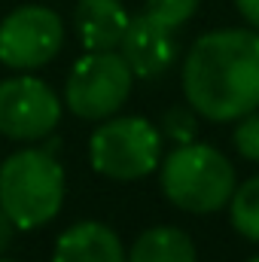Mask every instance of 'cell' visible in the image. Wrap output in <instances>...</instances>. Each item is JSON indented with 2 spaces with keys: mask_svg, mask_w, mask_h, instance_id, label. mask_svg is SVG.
<instances>
[{
  "mask_svg": "<svg viewBox=\"0 0 259 262\" xmlns=\"http://www.w3.org/2000/svg\"><path fill=\"white\" fill-rule=\"evenodd\" d=\"M162 134L168 137V140H174L177 146H183V143H192L195 134H198V113H195V107L189 104H177V107H168L165 110V116H162Z\"/></svg>",
  "mask_w": 259,
  "mask_h": 262,
  "instance_id": "13",
  "label": "cell"
},
{
  "mask_svg": "<svg viewBox=\"0 0 259 262\" xmlns=\"http://www.w3.org/2000/svg\"><path fill=\"white\" fill-rule=\"evenodd\" d=\"M61 119L58 95L37 76L0 82V134L12 140H43Z\"/></svg>",
  "mask_w": 259,
  "mask_h": 262,
  "instance_id": "7",
  "label": "cell"
},
{
  "mask_svg": "<svg viewBox=\"0 0 259 262\" xmlns=\"http://www.w3.org/2000/svg\"><path fill=\"white\" fill-rule=\"evenodd\" d=\"M162 192L186 213H217L235 195V168L207 143H183L162 162Z\"/></svg>",
  "mask_w": 259,
  "mask_h": 262,
  "instance_id": "3",
  "label": "cell"
},
{
  "mask_svg": "<svg viewBox=\"0 0 259 262\" xmlns=\"http://www.w3.org/2000/svg\"><path fill=\"white\" fill-rule=\"evenodd\" d=\"M201 0H146V15L171 31H177L180 25H186L195 15Z\"/></svg>",
  "mask_w": 259,
  "mask_h": 262,
  "instance_id": "14",
  "label": "cell"
},
{
  "mask_svg": "<svg viewBox=\"0 0 259 262\" xmlns=\"http://www.w3.org/2000/svg\"><path fill=\"white\" fill-rule=\"evenodd\" d=\"M186 104L210 122H235L259 110V31L220 28L201 34L183 61Z\"/></svg>",
  "mask_w": 259,
  "mask_h": 262,
  "instance_id": "1",
  "label": "cell"
},
{
  "mask_svg": "<svg viewBox=\"0 0 259 262\" xmlns=\"http://www.w3.org/2000/svg\"><path fill=\"white\" fill-rule=\"evenodd\" d=\"M64 46V21L49 6H18L0 21V61L12 70L49 64Z\"/></svg>",
  "mask_w": 259,
  "mask_h": 262,
  "instance_id": "6",
  "label": "cell"
},
{
  "mask_svg": "<svg viewBox=\"0 0 259 262\" xmlns=\"http://www.w3.org/2000/svg\"><path fill=\"white\" fill-rule=\"evenodd\" d=\"M229 220L238 229V235L259 244V177L235 186V195L229 201Z\"/></svg>",
  "mask_w": 259,
  "mask_h": 262,
  "instance_id": "12",
  "label": "cell"
},
{
  "mask_svg": "<svg viewBox=\"0 0 259 262\" xmlns=\"http://www.w3.org/2000/svg\"><path fill=\"white\" fill-rule=\"evenodd\" d=\"M119 52L137 79H156L165 70H171V64L177 61V40H174L171 28L153 21L143 12L128 21V31L119 43Z\"/></svg>",
  "mask_w": 259,
  "mask_h": 262,
  "instance_id": "8",
  "label": "cell"
},
{
  "mask_svg": "<svg viewBox=\"0 0 259 262\" xmlns=\"http://www.w3.org/2000/svg\"><path fill=\"white\" fill-rule=\"evenodd\" d=\"M64 204V168L46 149L12 152L0 165V207L15 229H40Z\"/></svg>",
  "mask_w": 259,
  "mask_h": 262,
  "instance_id": "2",
  "label": "cell"
},
{
  "mask_svg": "<svg viewBox=\"0 0 259 262\" xmlns=\"http://www.w3.org/2000/svg\"><path fill=\"white\" fill-rule=\"evenodd\" d=\"M12 232H15V223L9 220V213L0 207V253L12 244Z\"/></svg>",
  "mask_w": 259,
  "mask_h": 262,
  "instance_id": "17",
  "label": "cell"
},
{
  "mask_svg": "<svg viewBox=\"0 0 259 262\" xmlns=\"http://www.w3.org/2000/svg\"><path fill=\"white\" fill-rule=\"evenodd\" d=\"M52 262H128V253L110 226L85 220L58 238Z\"/></svg>",
  "mask_w": 259,
  "mask_h": 262,
  "instance_id": "10",
  "label": "cell"
},
{
  "mask_svg": "<svg viewBox=\"0 0 259 262\" xmlns=\"http://www.w3.org/2000/svg\"><path fill=\"white\" fill-rule=\"evenodd\" d=\"M128 262H195V244L183 229L153 226L131 244Z\"/></svg>",
  "mask_w": 259,
  "mask_h": 262,
  "instance_id": "11",
  "label": "cell"
},
{
  "mask_svg": "<svg viewBox=\"0 0 259 262\" xmlns=\"http://www.w3.org/2000/svg\"><path fill=\"white\" fill-rule=\"evenodd\" d=\"M0 262H12V259H0Z\"/></svg>",
  "mask_w": 259,
  "mask_h": 262,
  "instance_id": "19",
  "label": "cell"
},
{
  "mask_svg": "<svg viewBox=\"0 0 259 262\" xmlns=\"http://www.w3.org/2000/svg\"><path fill=\"white\" fill-rule=\"evenodd\" d=\"M250 262H259V256H253V259H250Z\"/></svg>",
  "mask_w": 259,
  "mask_h": 262,
  "instance_id": "18",
  "label": "cell"
},
{
  "mask_svg": "<svg viewBox=\"0 0 259 262\" xmlns=\"http://www.w3.org/2000/svg\"><path fill=\"white\" fill-rule=\"evenodd\" d=\"M128 12L122 0H79L73 9V28L85 52H107L119 49L128 31Z\"/></svg>",
  "mask_w": 259,
  "mask_h": 262,
  "instance_id": "9",
  "label": "cell"
},
{
  "mask_svg": "<svg viewBox=\"0 0 259 262\" xmlns=\"http://www.w3.org/2000/svg\"><path fill=\"white\" fill-rule=\"evenodd\" d=\"M134 73L122 52L107 49V52H85L76 64L70 67L64 85V104L67 110L79 119L98 122L110 119L131 95Z\"/></svg>",
  "mask_w": 259,
  "mask_h": 262,
  "instance_id": "5",
  "label": "cell"
},
{
  "mask_svg": "<svg viewBox=\"0 0 259 262\" xmlns=\"http://www.w3.org/2000/svg\"><path fill=\"white\" fill-rule=\"evenodd\" d=\"M232 143H235V149L244 159L259 162V110H253V113H247V116L238 119L235 134H232Z\"/></svg>",
  "mask_w": 259,
  "mask_h": 262,
  "instance_id": "15",
  "label": "cell"
},
{
  "mask_svg": "<svg viewBox=\"0 0 259 262\" xmlns=\"http://www.w3.org/2000/svg\"><path fill=\"white\" fill-rule=\"evenodd\" d=\"M162 134L140 116H113L89 140V162L101 177L128 183L159 168Z\"/></svg>",
  "mask_w": 259,
  "mask_h": 262,
  "instance_id": "4",
  "label": "cell"
},
{
  "mask_svg": "<svg viewBox=\"0 0 259 262\" xmlns=\"http://www.w3.org/2000/svg\"><path fill=\"white\" fill-rule=\"evenodd\" d=\"M235 6H238V12L244 15V21L259 31V0H235Z\"/></svg>",
  "mask_w": 259,
  "mask_h": 262,
  "instance_id": "16",
  "label": "cell"
}]
</instances>
